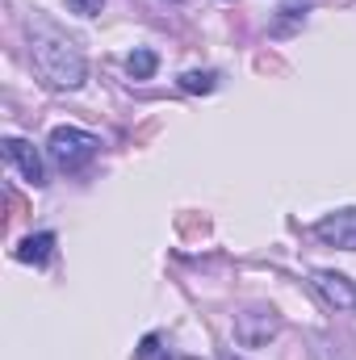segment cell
<instances>
[{
  "label": "cell",
  "instance_id": "6da1fadb",
  "mask_svg": "<svg viewBox=\"0 0 356 360\" xmlns=\"http://www.w3.org/2000/svg\"><path fill=\"white\" fill-rule=\"evenodd\" d=\"M30 46H34V68L42 72L46 84H55V89H80L84 84V76H89L84 51L59 25L34 17L30 21Z\"/></svg>",
  "mask_w": 356,
  "mask_h": 360
},
{
  "label": "cell",
  "instance_id": "7a4b0ae2",
  "mask_svg": "<svg viewBox=\"0 0 356 360\" xmlns=\"http://www.w3.org/2000/svg\"><path fill=\"white\" fill-rule=\"evenodd\" d=\"M46 151H51V160H55L63 172H80V168H89L92 160H96L101 139L89 134V130H80V126H55Z\"/></svg>",
  "mask_w": 356,
  "mask_h": 360
},
{
  "label": "cell",
  "instance_id": "3957f363",
  "mask_svg": "<svg viewBox=\"0 0 356 360\" xmlns=\"http://www.w3.org/2000/svg\"><path fill=\"white\" fill-rule=\"evenodd\" d=\"M276 331H281V319L268 306H248L243 314H235V340L243 348H265Z\"/></svg>",
  "mask_w": 356,
  "mask_h": 360
},
{
  "label": "cell",
  "instance_id": "277c9868",
  "mask_svg": "<svg viewBox=\"0 0 356 360\" xmlns=\"http://www.w3.org/2000/svg\"><path fill=\"white\" fill-rule=\"evenodd\" d=\"M310 285L323 293L327 306H336V310H356V285L344 276V272L319 269V272H310Z\"/></svg>",
  "mask_w": 356,
  "mask_h": 360
},
{
  "label": "cell",
  "instance_id": "5b68a950",
  "mask_svg": "<svg viewBox=\"0 0 356 360\" xmlns=\"http://www.w3.org/2000/svg\"><path fill=\"white\" fill-rule=\"evenodd\" d=\"M314 235L331 248H344V252H356V210H336L327 218L314 222Z\"/></svg>",
  "mask_w": 356,
  "mask_h": 360
},
{
  "label": "cell",
  "instance_id": "8992f818",
  "mask_svg": "<svg viewBox=\"0 0 356 360\" xmlns=\"http://www.w3.org/2000/svg\"><path fill=\"white\" fill-rule=\"evenodd\" d=\"M4 160L21 172V176L30 180V184H42L46 172H42V160H38V151H34V143H25V139H4Z\"/></svg>",
  "mask_w": 356,
  "mask_h": 360
},
{
  "label": "cell",
  "instance_id": "52a82bcc",
  "mask_svg": "<svg viewBox=\"0 0 356 360\" xmlns=\"http://www.w3.org/2000/svg\"><path fill=\"white\" fill-rule=\"evenodd\" d=\"M51 248H55V235H51V231L30 235V239L17 248V260H21V264H46V260H51Z\"/></svg>",
  "mask_w": 356,
  "mask_h": 360
},
{
  "label": "cell",
  "instance_id": "ba28073f",
  "mask_svg": "<svg viewBox=\"0 0 356 360\" xmlns=\"http://www.w3.org/2000/svg\"><path fill=\"white\" fill-rule=\"evenodd\" d=\"M155 68H160V59H155V51H147V46H139V51L126 59V72H130L134 80H151Z\"/></svg>",
  "mask_w": 356,
  "mask_h": 360
},
{
  "label": "cell",
  "instance_id": "9c48e42d",
  "mask_svg": "<svg viewBox=\"0 0 356 360\" xmlns=\"http://www.w3.org/2000/svg\"><path fill=\"white\" fill-rule=\"evenodd\" d=\"M214 84H218L214 72H184L180 76V89L184 92H214Z\"/></svg>",
  "mask_w": 356,
  "mask_h": 360
},
{
  "label": "cell",
  "instance_id": "30bf717a",
  "mask_svg": "<svg viewBox=\"0 0 356 360\" xmlns=\"http://www.w3.org/2000/svg\"><path fill=\"white\" fill-rule=\"evenodd\" d=\"M101 4H105V0H68V8H72V13H80V17L101 13Z\"/></svg>",
  "mask_w": 356,
  "mask_h": 360
},
{
  "label": "cell",
  "instance_id": "8fae6325",
  "mask_svg": "<svg viewBox=\"0 0 356 360\" xmlns=\"http://www.w3.org/2000/svg\"><path fill=\"white\" fill-rule=\"evenodd\" d=\"M139 356H143V360H160V340H155V335H147V340H143V348H139Z\"/></svg>",
  "mask_w": 356,
  "mask_h": 360
},
{
  "label": "cell",
  "instance_id": "7c38bea8",
  "mask_svg": "<svg viewBox=\"0 0 356 360\" xmlns=\"http://www.w3.org/2000/svg\"><path fill=\"white\" fill-rule=\"evenodd\" d=\"M180 360H193V356H180Z\"/></svg>",
  "mask_w": 356,
  "mask_h": 360
}]
</instances>
